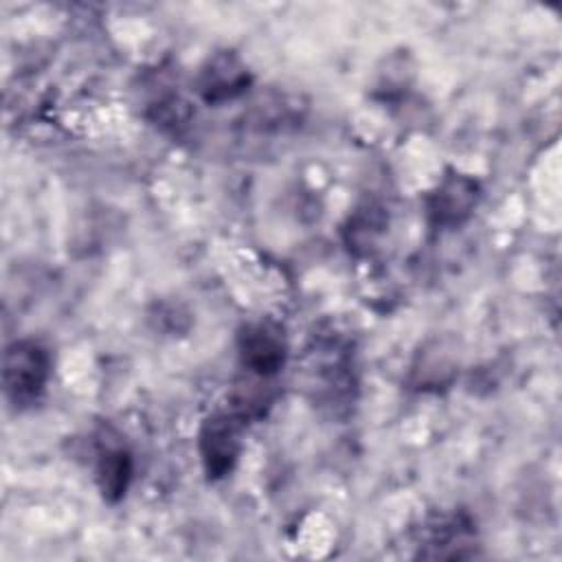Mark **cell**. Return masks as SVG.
Returning <instances> with one entry per match:
<instances>
[{
  "instance_id": "cell-1",
  "label": "cell",
  "mask_w": 562,
  "mask_h": 562,
  "mask_svg": "<svg viewBox=\"0 0 562 562\" xmlns=\"http://www.w3.org/2000/svg\"><path fill=\"white\" fill-rule=\"evenodd\" d=\"M50 373V358L48 351L35 340H15L4 351V369L2 382L4 393L11 404L26 406L33 404Z\"/></svg>"
},
{
  "instance_id": "cell-2",
  "label": "cell",
  "mask_w": 562,
  "mask_h": 562,
  "mask_svg": "<svg viewBox=\"0 0 562 562\" xmlns=\"http://www.w3.org/2000/svg\"><path fill=\"white\" fill-rule=\"evenodd\" d=\"M244 419L233 411L209 415L200 428V457L211 479H222L233 472L241 450Z\"/></svg>"
},
{
  "instance_id": "cell-3",
  "label": "cell",
  "mask_w": 562,
  "mask_h": 562,
  "mask_svg": "<svg viewBox=\"0 0 562 562\" xmlns=\"http://www.w3.org/2000/svg\"><path fill=\"white\" fill-rule=\"evenodd\" d=\"M285 336L272 321H257L239 334V356L248 373L259 378L274 375L285 362Z\"/></svg>"
},
{
  "instance_id": "cell-4",
  "label": "cell",
  "mask_w": 562,
  "mask_h": 562,
  "mask_svg": "<svg viewBox=\"0 0 562 562\" xmlns=\"http://www.w3.org/2000/svg\"><path fill=\"white\" fill-rule=\"evenodd\" d=\"M479 182L463 176H446L428 198V215L435 226H459L479 202Z\"/></svg>"
},
{
  "instance_id": "cell-5",
  "label": "cell",
  "mask_w": 562,
  "mask_h": 562,
  "mask_svg": "<svg viewBox=\"0 0 562 562\" xmlns=\"http://www.w3.org/2000/svg\"><path fill=\"white\" fill-rule=\"evenodd\" d=\"M250 83V75L244 61L231 53L222 50L206 59L198 77V92L206 103H222L239 97Z\"/></svg>"
},
{
  "instance_id": "cell-6",
  "label": "cell",
  "mask_w": 562,
  "mask_h": 562,
  "mask_svg": "<svg viewBox=\"0 0 562 562\" xmlns=\"http://www.w3.org/2000/svg\"><path fill=\"white\" fill-rule=\"evenodd\" d=\"M132 481V457L123 448L101 452L97 463V483L105 501L116 503Z\"/></svg>"
}]
</instances>
